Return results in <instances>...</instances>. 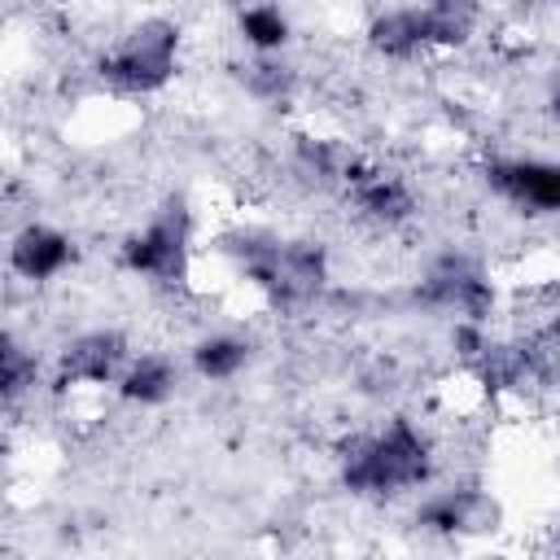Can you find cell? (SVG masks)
I'll return each instance as SVG.
<instances>
[{"label":"cell","instance_id":"1","mask_svg":"<svg viewBox=\"0 0 560 560\" xmlns=\"http://www.w3.org/2000/svg\"><path fill=\"white\" fill-rule=\"evenodd\" d=\"M341 477L359 494H398V490H411V486H420L429 477V446H424V438L407 420H394L389 429L372 433L368 442H359L346 455Z\"/></svg>","mask_w":560,"mask_h":560},{"label":"cell","instance_id":"9","mask_svg":"<svg viewBox=\"0 0 560 560\" xmlns=\"http://www.w3.org/2000/svg\"><path fill=\"white\" fill-rule=\"evenodd\" d=\"M122 368H127V350H122V337H114V332H88L61 354V381H70V385H79V381L101 385V381L122 376Z\"/></svg>","mask_w":560,"mask_h":560},{"label":"cell","instance_id":"3","mask_svg":"<svg viewBox=\"0 0 560 560\" xmlns=\"http://www.w3.org/2000/svg\"><path fill=\"white\" fill-rule=\"evenodd\" d=\"M241 262H245V276L276 302H302L324 284V254L315 245L245 241Z\"/></svg>","mask_w":560,"mask_h":560},{"label":"cell","instance_id":"8","mask_svg":"<svg viewBox=\"0 0 560 560\" xmlns=\"http://www.w3.org/2000/svg\"><path fill=\"white\" fill-rule=\"evenodd\" d=\"M74 258V245L66 232L57 228H44V223H31L13 236V249H9V262L22 280H52L70 267Z\"/></svg>","mask_w":560,"mask_h":560},{"label":"cell","instance_id":"11","mask_svg":"<svg viewBox=\"0 0 560 560\" xmlns=\"http://www.w3.org/2000/svg\"><path fill=\"white\" fill-rule=\"evenodd\" d=\"M171 389H175V363L162 359V354H140V359H131V363L122 368V376H118V394H122L127 402H140V407L166 402Z\"/></svg>","mask_w":560,"mask_h":560},{"label":"cell","instance_id":"13","mask_svg":"<svg viewBox=\"0 0 560 560\" xmlns=\"http://www.w3.org/2000/svg\"><path fill=\"white\" fill-rule=\"evenodd\" d=\"M236 26H241V39L258 52H276L284 39H289V18L276 9V4H258V9H241L236 13Z\"/></svg>","mask_w":560,"mask_h":560},{"label":"cell","instance_id":"10","mask_svg":"<svg viewBox=\"0 0 560 560\" xmlns=\"http://www.w3.org/2000/svg\"><path fill=\"white\" fill-rule=\"evenodd\" d=\"M350 184H354V201H359L372 219L394 223V219H407V214H411V192H407L402 179H394V175H385V171H354Z\"/></svg>","mask_w":560,"mask_h":560},{"label":"cell","instance_id":"2","mask_svg":"<svg viewBox=\"0 0 560 560\" xmlns=\"http://www.w3.org/2000/svg\"><path fill=\"white\" fill-rule=\"evenodd\" d=\"M175 48H179V31L171 22H140L101 57V74L127 92H153L171 79Z\"/></svg>","mask_w":560,"mask_h":560},{"label":"cell","instance_id":"7","mask_svg":"<svg viewBox=\"0 0 560 560\" xmlns=\"http://www.w3.org/2000/svg\"><path fill=\"white\" fill-rule=\"evenodd\" d=\"M416 521L438 534H481V529H494L499 503L481 490H442L416 512Z\"/></svg>","mask_w":560,"mask_h":560},{"label":"cell","instance_id":"6","mask_svg":"<svg viewBox=\"0 0 560 560\" xmlns=\"http://www.w3.org/2000/svg\"><path fill=\"white\" fill-rule=\"evenodd\" d=\"M490 184L512 206H525L534 214H560V162H542V158L490 162Z\"/></svg>","mask_w":560,"mask_h":560},{"label":"cell","instance_id":"5","mask_svg":"<svg viewBox=\"0 0 560 560\" xmlns=\"http://www.w3.org/2000/svg\"><path fill=\"white\" fill-rule=\"evenodd\" d=\"M468 31V9L455 4H429V9H394L372 22V44L389 57H407L424 44H455Z\"/></svg>","mask_w":560,"mask_h":560},{"label":"cell","instance_id":"14","mask_svg":"<svg viewBox=\"0 0 560 560\" xmlns=\"http://www.w3.org/2000/svg\"><path fill=\"white\" fill-rule=\"evenodd\" d=\"M551 114L560 118V74H556V83H551Z\"/></svg>","mask_w":560,"mask_h":560},{"label":"cell","instance_id":"12","mask_svg":"<svg viewBox=\"0 0 560 560\" xmlns=\"http://www.w3.org/2000/svg\"><path fill=\"white\" fill-rule=\"evenodd\" d=\"M245 363H249V341L228 337V332L206 337V341H197V350H192V368H197V376H206V381H228V376H236Z\"/></svg>","mask_w":560,"mask_h":560},{"label":"cell","instance_id":"4","mask_svg":"<svg viewBox=\"0 0 560 560\" xmlns=\"http://www.w3.org/2000/svg\"><path fill=\"white\" fill-rule=\"evenodd\" d=\"M188 241H192V214L175 197L136 236H127L122 267L136 276H153V280H179L184 262H188Z\"/></svg>","mask_w":560,"mask_h":560}]
</instances>
